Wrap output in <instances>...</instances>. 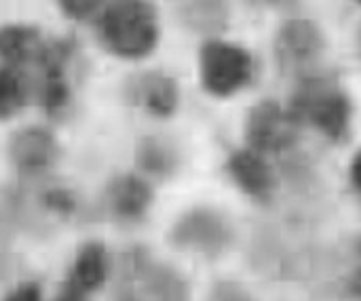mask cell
Returning <instances> with one entry per match:
<instances>
[{"label": "cell", "instance_id": "obj_14", "mask_svg": "<svg viewBox=\"0 0 361 301\" xmlns=\"http://www.w3.org/2000/svg\"><path fill=\"white\" fill-rule=\"evenodd\" d=\"M27 99V89L13 65H2L0 68V120H6L15 116Z\"/></svg>", "mask_w": 361, "mask_h": 301}, {"label": "cell", "instance_id": "obj_3", "mask_svg": "<svg viewBox=\"0 0 361 301\" xmlns=\"http://www.w3.org/2000/svg\"><path fill=\"white\" fill-rule=\"evenodd\" d=\"M254 76L252 55L224 40H209L201 49V82L207 93L228 97L239 93Z\"/></svg>", "mask_w": 361, "mask_h": 301}, {"label": "cell", "instance_id": "obj_7", "mask_svg": "<svg viewBox=\"0 0 361 301\" xmlns=\"http://www.w3.org/2000/svg\"><path fill=\"white\" fill-rule=\"evenodd\" d=\"M8 156L21 173H40L55 165L59 146L47 129L25 127L11 137Z\"/></svg>", "mask_w": 361, "mask_h": 301}, {"label": "cell", "instance_id": "obj_13", "mask_svg": "<svg viewBox=\"0 0 361 301\" xmlns=\"http://www.w3.org/2000/svg\"><path fill=\"white\" fill-rule=\"evenodd\" d=\"M108 278V253L106 247L102 243H87L80 247L74 266H72V274H70V283L76 285L78 289H82L85 293H91L95 289H99Z\"/></svg>", "mask_w": 361, "mask_h": 301}, {"label": "cell", "instance_id": "obj_17", "mask_svg": "<svg viewBox=\"0 0 361 301\" xmlns=\"http://www.w3.org/2000/svg\"><path fill=\"white\" fill-rule=\"evenodd\" d=\"M57 4L72 19H87L97 8V0H57Z\"/></svg>", "mask_w": 361, "mask_h": 301}, {"label": "cell", "instance_id": "obj_16", "mask_svg": "<svg viewBox=\"0 0 361 301\" xmlns=\"http://www.w3.org/2000/svg\"><path fill=\"white\" fill-rule=\"evenodd\" d=\"M42 203H44L47 209H51L53 213H59V215H70L76 209L74 196L68 190H61V188H55V190L44 192Z\"/></svg>", "mask_w": 361, "mask_h": 301}, {"label": "cell", "instance_id": "obj_22", "mask_svg": "<svg viewBox=\"0 0 361 301\" xmlns=\"http://www.w3.org/2000/svg\"><path fill=\"white\" fill-rule=\"evenodd\" d=\"M349 295H351V301H361V270L353 276L349 285Z\"/></svg>", "mask_w": 361, "mask_h": 301}, {"label": "cell", "instance_id": "obj_20", "mask_svg": "<svg viewBox=\"0 0 361 301\" xmlns=\"http://www.w3.org/2000/svg\"><path fill=\"white\" fill-rule=\"evenodd\" d=\"M55 301H87V293L68 281V283L63 285V289L59 291V295L55 297Z\"/></svg>", "mask_w": 361, "mask_h": 301}, {"label": "cell", "instance_id": "obj_5", "mask_svg": "<svg viewBox=\"0 0 361 301\" xmlns=\"http://www.w3.org/2000/svg\"><path fill=\"white\" fill-rule=\"evenodd\" d=\"M171 241L176 247L192 249L201 255H218L231 245L233 230L220 213L212 209H195L173 226Z\"/></svg>", "mask_w": 361, "mask_h": 301}, {"label": "cell", "instance_id": "obj_10", "mask_svg": "<svg viewBox=\"0 0 361 301\" xmlns=\"http://www.w3.org/2000/svg\"><path fill=\"white\" fill-rule=\"evenodd\" d=\"M131 99L148 114L167 118L178 108V87L173 78L161 72H148L137 76L131 84Z\"/></svg>", "mask_w": 361, "mask_h": 301}, {"label": "cell", "instance_id": "obj_1", "mask_svg": "<svg viewBox=\"0 0 361 301\" xmlns=\"http://www.w3.org/2000/svg\"><path fill=\"white\" fill-rule=\"evenodd\" d=\"M99 36L123 59L148 57L159 42L157 13L144 0H116L99 19Z\"/></svg>", "mask_w": 361, "mask_h": 301}, {"label": "cell", "instance_id": "obj_21", "mask_svg": "<svg viewBox=\"0 0 361 301\" xmlns=\"http://www.w3.org/2000/svg\"><path fill=\"white\" fill-rule=\"evenodd\" d=\"M351 181H353V186L361 192V152L353 158V162H351Z\"/></svg>", "mask_w": 361, "mask_h": 301}, {"label": "cell", "instance_id": "obj_6", "mask_svg": "<svg viewBox=\"0 0 361 301\" xmlns=\"http://www.w3.org/2000/svg\"><path fill=\"white\" fill-rule=\"evenodd\" d=\"M247 143L260 154L288 150L296 139V118L275 101L258 103L245 124Z\"/></svg>", "mask_w": 361, "mask_h": 301}, {"label": "cell", "instance_id": "obj_4", "mask_svg": "<svg viewBox=\"0 0 361 301\" xmlns=\"http://www.w3.org/2000/svg\"><path fill=\"white\" fill-rule=\"evenodd\" d=\"M353 105L338 89H315L305 93L292 110V116L309 120L322 135L332 141H343L351 129Z\"/></svg>", "mask_w": 361, "mask_h": 301}, {"label": "cell", "instance_id": "obj_9", "mask_svg": "<svg viewBox=\"0 0 361 301\" xmlns=\"http://www.w3.org/2000/svg\"><path fill=\"white\" fill-rule=\"evenodd\" d=\"M228 175L241 192L252 198H267L273 190V171L264 156L252 148L233 152L226 162Z\"/></svg>", "mask_w": 361, "mask_h": 301}, {"label": "cell", "instance_id": "obj_8", "mask_svg": "<svg viewBox=\"0 0 361 301\" xmlns=\"http://www.w3.org/2000/svg\"><path fill=\"white\" fill-rule=\"evenodd\" d=\"M324 49L322 30L309 19H290L279 30L277 51L286 63H307L315 59Z\"/></svg>", "mask_w": 361, "mask_h": 301}, {"label": "cell", "instance_id": "obj_15", "mask_svg": "<svg viewBox=\"0 0 361 301\" xmlns=\"http://www.w3.org/2000/svg\"><path fill=\"white\" fill-rule=\"evenodd\" d=\"M137 160H140V165L148 173H154V175L169 173L171 167H173V154H171V150H167L163 143H159L154 139H146L140 146Z\"/></svg>", "mask_w": 361, "mask_h": 301}, {"label": "cell", "instance_id": "obj_19", "mask_svg": "<svg viewBox=\"0 0 361 301\" xmlns=\"http://www.w3.org/2000/svg\"><path fill=\"white\" fill-rule=\"evenodd\" d=\"M4 301H42V293H40V287L34 285V283H23L19 285L17 289H13Z\"/></svg>", "mask_w": 361, "mask_h": 301}, {"label": "cell", "instance_id": "obj_2", "mask_svg": "<svg viewBox=\"0 0 361 301\" xmlns=\"http://www.w3.org/2000/svg\"><path fill=\"white\" fill-rule=\"evenodd\" d=\"M116 301H188V285L173 268L133 249L123 260Z\"/></svg>", "mask_w": 361, "mask_h": 301}, {"label": "cell", "instance_id": "obj_11", "mask_svg": "<svg viewBox=\"0 0 361 301\" xmlns=\"http://www.w3.org/2000/svg\"><path fill=\"white\" fill-rule=\"evenodd\" d=\"M110 211L121 219H140L152 205L150 186L137 175L116 177L106 192Z\"/></svg>", "mask_w": 361, "mask_h": 301}, {"label": "cell", "instance_id": "obj_18", "mask_svg": "<svg viewBox=\"0 0 361 301\" xmlns=\"http://www.w3.org/2000/svg\"><path fill=\"white\" fill-rule=\"evenodd\" d=\"M209 301H254L239 285L235 283H218L212 291Z\"/></svg>", "mask_w": 361, "mask_h": 301}, {"label": "cell", "instance_id": "obj_23", "mask_svg": "<svg viewBox=\"0 0 361 301\" xmlns=\"http://www.w3.org/2000/svg\"><path fill=\"white\" fill-rule=\"evenodd\" d=\"M355 2H360V4H361V0H355Z\"/></svg>", "mask_w": 361, "mask_h": 301}, {"label": "cell", "instance_id": "obj_12", "mask_svg": "<svg viewBox=\"0 0 361 301\" xmlns=\"http://www.w3.org/2000/svg\"><path fill=\"white\" fill-rule=\"evenodd\" d=\"M44 44L38 30L27 25H4L0 27V59L6 65H21L27 61H38Z\"/></svg>", "mask_w": 361, "mask_h": 301}]
</instances>
